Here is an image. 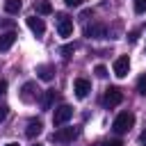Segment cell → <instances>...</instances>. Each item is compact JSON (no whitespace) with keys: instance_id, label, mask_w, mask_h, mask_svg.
<instances>
[{"instance_id":"1","label":"cell","mask_w":146,"mask_h":146,"mask_svg":"<svg viewBox=\"0 0 146 146\" xmlns=\"http://www.w3.org/2000/svg\"><path fill=\"white\" fill-rule=\"evenodd\" d=\"M132 125H135V114H132V112H121V114L114 119V123H112V128H114V132H116V135L128 132Z\"/></svg>"},{"instance_id":"2","label":"cell","mask_w":146,"mask_h":146,"mask_svg":"<svg viewBox=\"0 0 146 146\" xmlns=\"http://www.w3.org/2000/svg\"><path fill=\"white\" fill-rule=\"evenodd\" d=\"M75 137H78V128H66V123L59 125V128L52 132V141H57V144H68V141H73Z\"/></svg>"},{"instance_id":"3","label":"cell","mask_w":146,"mask_h":146,"mask_svg":"<svg viewBox=\"0 0 146 146\" xmlns=\"http://www.w3.org/2000/svg\"><path fill=\"white\" fill-rule=\"evenodd\" d=\"M71 116H73V107H71V105H59V107H55V112H52V123L59 128V125L68 123Z\"/></svg>"},{"instance_id":"4","label":"cell","mask_w":146,"mask_h":146,"mask_svg":"<svg viewBox=\"0 0 146 146\" xmlns=\"http://www.w3.org/2000/svg\"><path fill=\"white\" fill-rule=\"evenodd\" d=\"M55 23H57V32L59 36H71L73 32V18L66 14H55Z\"/></svg>"},{"instance_id":"5","label":"cell","mask_w":146,"mask_h":146,"mask_svg":"<svg viewBox=\"0 0 146 146\" xmlns=\"http://www.w3.org/2000/svg\"><path fill=\"white\" fill-rule=\"evenodd\" d=\"M103 103H105V107H116V105H121V103H123V91H121L119 87H110V89L105 91Z\"/></svg>"},{"instance_id":"6","label":"cell","mask_w":146,"mask_h":146,"mask_svg":"<svg viewBox=\"0 0 146 146\" xmlns=\"http://www.w3.org/2000/svg\"><path fill=\"white\" fill-rule=\"evenodd\" d=\"M84 36L87 39H105L107 36V25L105 23H91L84 27Z\"/></svg>"},{"instance_id":"7","label":"cell","mask_w":146,"mask_h":146,"mask_svg":"<svg viewBox=\"0 0 146 146\" xmlns=\"http://www.w3.org/2000/svg\"><path fill=\"white\" fill-rule=\"evenodd\" d=\"M21 100H23V103H34V100H39L36 82H25V84L21 87Z\"/></svg>"},{"instance_id":"8","label":"cell","mask_w":146,"mask_h":146,"mask_svg":"<svg viewBox=\"0 0 146 146\" xmlns=\"http://www.w3.org/2000/svg\"><path fill=\"white\" fill-rule=\"evenodd\" d=\"M128 71H130V59H128V55L116 57V59H114V75H116V78H125Z\"/></svg>"},{"instance_id":"9","label":"cell","mask_w":146,"mask_h":146,"mask_svg":"<svg viewBox=\"0 0 146 146\" xmlns=\"http://www.w3.org/2000/svg\"><path fill=\"white\" fill-rule=\"evenodd\" d=\"M73 91H75L78 98H87L89 91H91V82H89L87 78H75V82H73Z\"/></svg>"},{"instance_id":"10","label":"cell","mask_w":146,"mask_h":146,"mask_svg":"<svg viewBox=\"0 0 146 146\" xmlns=\"http://www.w3.org/2000/svg\"><path fill=\"white\" fill-rule=\"evenodd\" d=\"M36 78L43 80V82H50L55 78V66L52 64H39L36 66Z\"/></svg>"},{"instance_id":"11","label":"cell","mask_w":146,"mask_h":146,"mask_svg":"<svg viewBox=\"0 0 146 146\" xmlns=\"http://www.w3.org/2000/svg\"><path fill=\"white\" fill-rule=\"evenodd\" d=\"M27 27H30L36 36H41V34L46 32V23H43L41 18H36V16H27Z\"/></svg>"},{"instance_id":"12","label":"cell","mask_w":146,"mask_h":146,"mask_svg":"<svg viewBox=\"0 0 146 146\" xmlns=\"http://www.w3.org/2000/svg\"><path fill=\"white\" fill-rule=\"evenodd\" d=\"M41 130H43V123H41L39 119H30V121H27V128H25V135H27L30 139H34L36 135H41Z\"/></svg>"},{"instance_id":"13","label":"cell","mask_w":146,"mask_h":146,"mask_svg":"<svg viewBox=\"0 0 146 146\" xmlns=\"http://www.w3.org/2000/svg\"><path fill=\"white\" fill-rule=\"evenodd\" d=\"M16 32H5V34H0V50H9L11 46H14V41H16Z\"/></svg>"},{"instance_id":"14","label":"cell","mask_w":146,"mask_h":146,"mask_svg":"<svg viewBox=\"0 0 146 146\" xmlns=\"http://www.w3.org/2000/svg\"><path fill=\"white\" fill-rule=\"evenodd\" d=\"M55 98H57V91H55V89H46V94H43V98H41V107H43V110H50V105H52Z\"/></svg>"},{"instance_id":"15","label":"cell","mask_w":146,"mask_h":146,"mask_svg":"<svg viewBox=\"0 0 146 146\" xmlns=\"http://www.w3.org/2000/svg\"><path fill=\"white\" fill-rule=\"evenodd\" d=\"M23 7V0H5V11L7 14H18Z\"/></svg>"},{"instance_id":"16","label":"cell","mask_w":146,"mask_h":146,"mask_svg":"<svg viewBox=\"0 0 146 146\" xmlns=\"http://www.w3.org/2000/svg\"><path fill=\"white\" fill-rule=\"evenodd\" d=\"M36 11H39L41 16H48V14H52V5H50L48 0H41V2L36 5Z\"/></svg>"},{"instance_id":"17","label":"cell","mask_w":146,"mask_h":146,"mask_svg":"<svg viewBox=\"0 0 146 146\" xmlns=\"http://www.w3.org/2000/svg\"><path fill=\"white\" fill-rule=\"evenodd\" d=\"M137 94L146 96V73H144V75H139V80H137Z\"/></svg>"},{"instance_id":"18","label":"cell","mask_w":146,"mask_h":146,"mask_svg":"<svg viewBox=\"0 0 146 146\" xmlns=\"http://www.w3.org/2000/svg\"><path fill=\"white\" fill-rule=\"evenodd\" d=\"M135 11L137 14H144L146 11V0H135Z\"/></svg>"},{"instance_id":"19","label":"cell","mask_w":146,"mask_h":146,"mask_svg":"<svg viewBox=\"0 0 146 146\" xmlns=\"http://www.w3.org/2000/svg\"><path fill=\"white\" fill-rule=\"evenodd\" d=\"M94 73H96V75H98V78H107V68H105V66H103V64H98V66H96V68H94Z\"/></svg>"},{"instance_id":"20","label":"cell","mask_w":146,"mask_h":146,"mask_svg":"<svg viewBox=\"0 0 146 146\" xmlns=\"http://www.w3.org/2000/svg\"><path fill=\"white\" fill-rule=\"evenodd\" d=\"M73 50H75V46H73V43H66V46L62 48V55H64V57H71Z\"/></svg>"},{"instance_id":"21","label":"cell","mask_w":146,"mask_h":146,"mask_svg":"<svg viewBox=\"0 0 146 146\" xmlns=\"http://www.w3.org/2000/svg\"><path fill=\"white\" fill-rule=\"evenodd\" d=\"M7 114H9V107H7V105H0V123L7 119Z\"/></svg>"},{"instance_id":"22","label":"cell","mask_w":146,"mask_h":146,"mask_svg":"<svg viewBox=\"0 0 146 146\" xmlns=\"http://www.w3.org/2000/svg\"><path fill=\"white\" fill-rule=\"evenodd\" d=\"M82 2H84V0H64V5H66V7H80Z\"/></svg>"},{"instance_id":"23","label":"cell","mask_w":146,"mask_h":146,"mask_svg":"<svg viewBox=\"0 0 146 146\" xmlns=\"http://www.w3.org/2000/svg\"><path fill=\"white\" fill-rule=\"evenodd\" d=\"M103 146H123V141H119V139H112V141H105Z\"/></svg>"},{"instance_id":"24","label":"cell","mask_w":146,"mask_h":146,"mask_svg":"<svg viewBox=\"0 0 146 146\" xmlns=\"http://www.w3.org/2000/svg\"><path fill=\"white\" fill-rule=\"evenodd\" d=\"M7 91V80H0V94Z\"/></svg>"},{"instance_id":"25","label":"cell","mask_w":146,"mask_h":146,"mask_svg":"<svg viewBox=\"0 0 146 146\" xmlns=\"http://www.w3.org/2000/svg\"><path fill=\"white\" fill-rule=\"evenodd\" d=\"M89 16H91V9H84V11L80 14V18H89Z\"/></svg>"},{"instance_id":"26","label":"cell","mask_w":146,"mask_h":146,"mask_svg":"<svg viewBox=\"0 0 146 146\" xmlns=\"http://www.w3.org/2000/svg\"><path fill=\"white\" fill-rule=\"evenodd\" d=\"M5 146H18V144H16V141H9V144H5Z\"/></svg>"},{"instance_id":"27","label":"cell","mask_w":146,"mask_h":146,"mask_svg":"<svg viewBox=\"0 0 146 146\" xmlns=\"http://www.w3.org/2000/svg\"><path fill=\"white\" fill-rule=\"evenodd\" d=\"M32 146H43V144H32Z\"/></svg>"}]
</instances>
